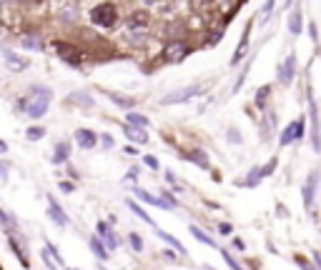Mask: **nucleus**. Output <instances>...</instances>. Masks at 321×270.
<instances>
[{
	"instance_id": "obj_1",
	"label": "nucleus",
	"mask_w": 321,
	"mask_h": 270,
	"mask_svg": "<svg viewBox=\"0 0 321 270\" xmlns=\"http://www.w3.org/2000/svg\"><path fill=\"white\" fill-rule=\"evenodd\" d=\"M48 105H50V90L40 88V90H36L30 103H26V113H28V118H43Z\"/></svg>"
},
{
	"instance_id": "obj_2",
	"label": "nucleus",
	"mask_w": 321,
	"mask_h": 270,
	"mask_svg": "<svg viewBox=\"0 0 321 270\" xmlns=\"http://www.w3.org/2000/svg\"><path fill=\"white\" fill-rule=\"evenodd\" d=\"M90 18H93V23H96V25L110 28V25L116 23L118 13H116V8H113L110 3H103V5H98V8H96V10L90 13Z\"/></svg>"
},
{
	"instance_id": "obj_3",
	"label": "nucleus",
	"mask_w": 321,
	"mask_h": 270,
	"mask_svg": "<svg viewBox=\"0 0 321 270\" xmlns=\"http://www.w3.org/2000/svg\"><path fill=\"white\" fill-rule=\"evenodd\" d=\"M186 55H188V45H186V43H181V40L168 43V45H166V50H164V58H166L168 63H181Z\"/></svg>"
},
{
	"instance_id": "obj_4",
	"label": "nucleus",
	"mask_w": 321,
	"mask_h": 270,
	"mask_svg": "<svg viewBox=\"0 0 321 270\" xmlns=\"http://www.w3.org/2000/svg\"><path fill=\"white\" fill-rule=\"evenodd\" d=\"M201 93V85H191V88H184V90H176V93H171L168 98H164L160 103L164 105H176V103H186L188 98H194V95H198Z\"/></svg>"
},
{
	"instance_id": "obj_5",
	"label": "nucleus",
	"mask_w": 321,
	"mask_h": 270,
	"mask_svg": "<svg viewBox=\"0 0 321 270\" xmlns=\"http://www.w3.org/2000/svg\"><path fill=\"white\" fill-rule=\"evenodd\" d=\"M56 50H58V55L66 60V63H80V50L78 48H73V45H68V43H56Z\"/></svg>"
},
{
	"instance_id": "obj_6",
	"label": "nucleus",
	"mask_w": 321,
	"mask_h": 270,
	"mask_svg": "<svg viewBox=\"0 0 321 270\" xmlns=\"http://www.w3.org/2000/svg\"><path fill=\"white\" fill-rule=\"evenodd\" d=\"M294 70H296V60H294V55H288V58L281 63V68H278V80H281L284 85H288V83L294 80Z\"/></svg>"
},
{
	"instance_id": "obj_7",
	"label": "nucleus",
	"mask_w": 321,
	"mask_h": 270,
	"mask_svg": "<svg viewBox=\"0 0 321 270\" xmlns=\"http://www.w3.org/2000/svg\"><path fill=\"white\" fill-rule=\"evenodd\" d=\"M301 133H304V123H301V120L291 123V125H288V128L281 133V145H288V143L298 140V138H301Z\"/></svg>"
},
{
	"instance_id": "obj_8",
	"label": "nucleus",
	"mask_w": 321,
	"mask_h": 270,
	"mask_svg": "<svg viewBox=\"0 0 321 270\" xmlns=\"http://www.w3.org/2000/svg\"><path fill=\"white\" fill-rule=\"evenodd\" d=\"M43 258H46V263H48L50 268H63V258L58 255V250H56L50 243H46V248H43Z\"/></svg>"
},
{
	"instance_id": "obj_9",
	"label": "nucleus",
	"mask_w": 321,
	"mask_h": 270,
	"mask_svg": "<svg viewBox=\"0 0 321 270\" xmlns=\"http://www.w3.org/2000/svg\"><path fill=\"white\" fill-rule=\"evenodd\" d=\"M136 195L140 198V200H146V203H150V205H158V208H174L164 195H160V198H153L150 193H146V190H140V188H136Z\"/></svg>"
},
{
	"instance_id": "obj_10",
	"label": "nucleus",
	"mask_w": 321,
	"mask_h": 270,
	"mask_svg": "<svg viewBox=\"0 0 321 270\" xmlns=\"http://www.w3.org/2000/svg\"><path fill=\"white\" fill-rule=\"evenodd\" d=\"M48 213H50V218L58 223V225H68V218H66V210L56 203V200H50L48 203Z\"/></svg>"
},
{
	"instance_id": "obj_11",
	"label": "nucleus",
	"mask_w": 321,
	"mask_h": 270,
	"mask_svg": "<svg viewBox=\"0 0 321 270\" xmlns=\"http://www.w3.org/2000/svg\"><path fill=\"white\" fill-rule=\"evenodd\" d=\"M126 135L133 140V143H146L148 140V135H146V128H138V125H126Z\"/></svg>"
},
{
	"instance_id": "obj_12",
	"label": "nucleus",
	"mask_w": 321,
	"mask_h": 270,
	"mask_svg": "<svg viewBox=\"0 0 321 270\" xmlns=\"http://www.w3.org/2000/svg\"><path fill=\"white\" fill-rule=\"evenodd\" d=\"M316 180H318V175L314 173V175L308 178V183L304 185V205H306V208H311V203H314V190H316Z\"/></svg>"
},
{
	"instance_id": "obj_13",
	"label": "nucleus",
	"mask_w": 321,
	"mask_h": 270,
	"mask_svg": "<svg viewBox=\"0 0 321 270\" xmlns=\"http://www.w3.org/2000/svg\"><path fill=\"white\" fill-rule=\"evenodd\" d=\"M76 140H78L80 148H93V145H96V135H93L90 130H86V128H80V130L76 133Z\"/></svg>"
},
{
	"instance_id": "obj_14",
	"label": "nucleus",
	"mask_w": 321,
	"mask_h": 270,
	"mask_svg": "<svg viewBox=\"0 0 321 270\" xmlns=\"http://www.w3.org/2000/svg\"><path fill=\"white\" fill-rule=\"evenodd\" d=\"M98 235L103 238V243L108 245V248H116L118 245V240H116V235H113V230L106 225V223H98Z\"/></svg>"
},
{
	"instance_id": "obj_15",
	"label": "nucleus",
	"mask_w": 321,
	"mask_h": 270,
	"mask_svg": "<svg viewBox=\"0 0 321 270\" xmlns=\"http://www.w3.org/2000/svg\"><path fill=\"white\" fill-rule=\"evenodd\" d=\"M311 123H314V148L321 150V135H318V115H316V105L311 103Z\"/></svg>"
},
{
	"instance_id": "obj_16",
	"label": "nucleus",
	"mask_w": 321,
	"mask_h": 270,
	"mask_svg": "<svg viewBox=\"0 0 321 270\" xmlns=\"http://www.w3.org/2000/svg\"><path fill=\"white\" fill-rule=\"evenodd\" d=\"M6 63H8V68H10V70H23V68L28 65L26 60H20V58H18L16 53H10V50L6 53Z\"/></svg>"
},
{
	"instance_id": "obj_17",
	"label": "nucleus",
	"mask_w": 321,
	"mask_h": 270,
	"mask_svg": "<svg viewBox=\"0 0 321 270\" xmlns=\"http://www.w3.org/2000/svg\"><path fill=\"white\" fill-rule=\"evenodd\" d=\"M20 43H23L26 48H30V50H40V48H43V43H40V38H38V35H23V38H20Z\"/></svg>"
},
{
	"instance_id": "obj_18",
	"label": "nucleus",
	"mask_w": 321,
	"mask_h": 270,
	"mask_svg": "<svg viewBox=\"0 0 321 270\" xmlns=\"http://www.w3.org/2000/svg\"><path fill=\"white\" fill-rule=\"evenodd\" d=\"M70 98H73V103H78V105H83V108H93V98H90L88 93H73Z\"/></svg>"
},
{
	"instance_id": "obj_19",
	"label": "nucleus",
	"mask_w": 321,
	"mask_h": 270,
	"mask_svg": "<svg viewBox=\"0 0 321 270\" xmlns=\"http://www.w3.org/2000/svg\"><path fill=\"white\" fill-rule=\"evenodd\" d=\"M90 250H93V253H96V258H100V260H106V258H108V250L100 245V240H98V238H90Z\"/></svg>"
},
{
	"instance_id": "obj_20",
	"label": "nucleus",
	"mask_w": 321,
	"mask_h": 270,
	"mask_svg": "<svg viewBox=\"0 0 321 270\" xmlns=\"http://www.w3.org/2000/svg\"><path fill=\"white\" fill-rule=\"evenodd\" d=\"M158 235H160V238H164L166 243H171V245H174V248H176V250H178L181 255H186V248H184V245H181V243H178V240H176L174 235H168V233H164V230H158Z\"/></svg>"
},
{
	"instance_id": "obj_21",
	"label": "nucleus",
	"mask_w": 321,
	"mask_h": 270,
	"mask_svg": "<svg viewBox=\"0 0 321 270\" xmlns=\"http://www.w3.org/2000/svg\"><path fill=\"white\" fill-rule=\"evenodd\" d=\"M246 45H248V30L244 33V40H241V45H238V50H236V55L231 58V63H234V65H236V63H238V60L244 58V53H246Z\"/></svg>"
},
{
	"instance_id": "obj_22",
	"label": "nucleus",
	"mask_w": 321,
	"mask_h": 270,
	"mask_svg": "<svg viewBox=\"0 0 321 270\" xmlns=\"http://www.w3.org/2000/svg\"><path fill=\"white\" fill-rule=\"evenodd\" d=\"M66 160H68V145L60 143V145H56V158H53V163H66Z\"/></svg>"
},
{
	"instance_id": "obj_23",
	"label": "nucleus",
	"mask_w": 321,
	"mask_h": 270,
	"mask_svg": "<svg viewBox=\"0 0 321 270\" xmlns=\"http://www.w3.org/2000/svg\"><path fill=\"white\" fill-rule=\"evenodd\" d=\"M288 30H291L294 35L301 33V15H298V13H294V15L288 18Z\"/></svg>"
},
{
	"instance_id": "obj_24",
	"label": "nucleus",
	"mask_w": 321,
	"mask_h": 270,
	"mask_svg": "<svg viewBox=\"0 0 321 270\" xmlns=\"http://www.w3.org/2000/svg\"><path fill=\"white\" fill-rule=\"evenodd\" d=\"M128 125L146 128V125H148V118H146V115H138V113H130V115H128Z\"/></svg>"
},
{
	"instance_id": "obj_25",
	"label": "nucleus",
	"mask_w": 321,
	"mask_h": 270,
	"mask_svg": "<svg viewBox=\"0 0 321 270\" xmlns=\"http://www.w3.org/2000/svg\"><path fill=\"white\" fill-rule=\"evenodd\" d=\"M191 233H194V238H198L201 243H206V245H214V240H211V238H208V235H206V233H204L201 228H196V225H191Z\"/></svg>"
},
{
	"instance_id": "obj_26",
	"label": "nucleus",
	"mask_w": 321,
	"mask_h": 270,
	"mask_svg": "<svg viewBox=\"0 0 321 270\" xmlns=\"http://www.w3.org/2000/svg\"><path fill=\"white\" fill-rule=\"evenodd\" d=\"M191 160L196 163V165H201V168H208V160H206V153H191Z\"/></svg>"
},
{
	"instance_id": "obj_27",
	"label": "nucleus",
	"mask_w": 321,
	"mask_h": 270,
	"mask_svg": "<svg viewBox=\"0 0 321 270\" xmlns=\"http://www.w3.org/2000/svg\"><path fill=\"white\" fill-rule=\"evenodd\" d=\"M128 208H130V210H133V213H136L138 218H143L146 223H153V220H150V215H148V213H143V210H140V208H138L136 203H128Z\"/></svg>"
},
{
	"instance_id": "obj_28",
	"label": "nucleus",
	"mask_w": 321,
	"mask_h": 270,
	"mask_svg": "<svg viewBox=\"0 0 321 270\" xmlns=\"http://www.w3.org/2000/svg\"><path fill=\"white\" fill-rule=\"evenodd\" d=\"M261 175H264V170H258V168H256V170H251V173H248V180H246V185H256Z\"/></svg>"
},
{
	"instance_id": "obj_29",
	"label": "nucleus",
	"mask_w": 321,
	"mask_h": 270,
	"mask_svg": "<svg viewBox=\"0 0 321 270\" xmlns=\"http://www.w3.org/2000/svg\"><path fill=\"white\" fill-rule=\"evenodd\" d=\"M26 135H28L30 140H40V138H43V128H30Z\"/></svg>"
},
{
	"instance_id": "obj_30",
	"label": "nucleus",
	"mask_w": 321,
	"mask_h": 270,
	"mask_svg": "<svg viewBox=\"0 0 321 270\" xmlns=\"http://www.w3.org/2000/svg\"><path fill=\"white\" fill-rule=\"evenodd\" d=\"M130 245H133V250H136V253H140V248H143L140 235H136V233H133V235H130Z\"/></svg>"
},
{
	"instance_id": "obj_31",
	"label": "nucleus",
	"mask_w": 321,
	"mask_h": 270,
	"mask_svg": "<svg viewBox=\"0 0 321 270\" xmlns=\"http://www.w3.org/2000/svg\"><path fill=\"white\" fill-rule=\"evenodd\" d=\"M0 223H3L6 228H13V220L8 218V213H6V210H0Z\"/></svg>"
},
{
	"instance_id": "obj_32",
	"label": "nucleus",
	"mask_w": 321,
	"mask_h": 270,
	"mask_svg": "<svg viewBox=\"0 0 321 270\" xmlns=\"http://www.w3.org/2000/svg\"><path fill=\"white\" fill-rule=\"evenodd\" d=\"M274 10V0H266V5H264V10H261V15H268Z\"/></svg>"
},
{
	"instance_id": "obj_33",
	"label": "nucleus",
	"mask_w": 321,
	"mask_h": 270,
	"mask_svg": "<svg viewBox=\"0 0 321 270\" xmlns=\"http://www.w3.org/2000/svg\"><path fill=\"white\" fill-rule=\"evenodd\" d=\"M6 178H8V168L6 163H0V183H6Z\"/></svg>"
},
{
	"instance_id": "obj_34",
	"label": "nucleus",
	"mask_w": 321,
	"mask_h": 270,
	"mask_svg": "<svg viewBox=\"0 0 321 270\" xmlns=\"http://www.w3.org/2000/svg\"><path fill=\"white\" fill-rule=\"evenodd\" d=\"M113 103L116 105H123V108H130V100H123V98H116V95H113Z\"/></svg>"
},
{
	"instance_id": "obj_35",
	"label": "nucleus",
	"mask_w": 321,
	"mask_h": 270,
	"mask_svg": "<svg viewBox=\"0 0 321 270\" xmlns=\"http://www.w3.org/2000/svg\"><path fill=\"white\" fill-rule=\"evenodd\" d=\"M146 165H148V168H158V160H156L153 155H146Z\"/></svg>"
},
{
	"instance_id": "obj_36",
	"label": "nucleus",
	"mask_w": 321,
	"mask_h": 270,
	"mask_svg": "<svg viewBox=\"0 0 321 270\" xmlns=\"http://www.w3.org/2000/svg\"><path fill=\"white\" fill-rule=\"evenodd\" d=\"M103 138V148H110L113 145V140H110V135H100Z\"/></svg>"
},
{
	"instance_id": "obj_37",
	"label": "nucleus",
	"mask_w": 321,
	"mask_h": 270,
	"mask_svg": "<svg viewBox=\"0 0 321 270\" xmlns=\"http://www.w3.org/2000/svg\"><path fill=\"white\" fill-rule=\"evenodd\" d=\"M228 135H231V138H228V140H231V143H238V140H241V138H238V133H236V130H231V133H228Z\"/></svg>"
},
{
	"instance_id": "obj_38",
	"label": "nucleus",
	"mask_w": 321,
	"mask_h": 270,
	"mask_svg": "<svg viewBox=\"0 0 321 270\" xmlns=\"http://www.w3.org/2000/svg\"><path fill=\"white\" fill-rule=\"evenodd\" d=\"M6 150H8V145H6L3 140H0V153H6Z\"/></svg>"
}]
</instances>
